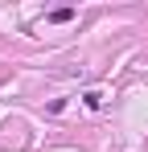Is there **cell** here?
Returning <instances> with one entry per match:
<instances>
[{
  "instance_id": "2",
  "label": "cell",
  "mask_w": 148,
  "mask_h": 152,
  "mask_svg": "<svg viewBox=\"0 0 148 152\" xmlns=\"http://www.w3.org/2000/svg\"><path fill=\"white\" fill-rule=\"evenodd\" d=\"M82 103L95 111V107H103V95H99V91H86V95H82Z\"/></svg>"
},
{
  "instance_id": "1",
  "label": "cell",
  "mask_w": 148,
  "mask_h": 152,
  "mask_svg": "<svg viewBox=\"0 0 148 152\" xmlns=\"http://www.w3.org/2000/svg\"><path fill=\"white\" fill-rule=\"evenodd\" d=\"M70 17H74V8H53V12H49V21H53V25H66Z\"/></svg>"
}]
</instances>
